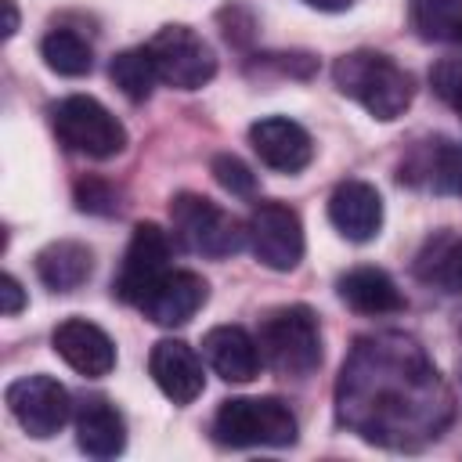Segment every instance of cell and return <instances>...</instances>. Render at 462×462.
<instances>
[{
	"instance_id": "7c38bea8",
	"label": "cell",
	"mask_w": 462,
	"mask_h": 462,
	"mask_svg": "<svg viewBox=\"0 0 462 462\" xmlns=\"http://www.w3.org/2000/svg\"><path fill=\"white\" fill-rule=\"evenodd\" d=\"M328 220L346 242H372L383 227V195L368 180H343L328 195Z\"/></svg>"
},
{
	"instance_id": "f546056e",
	"label": "cell",
	"mask_w": 462,
	"mask_h": 462,
	"mask_svg": "<svg viewBox=\"0 0 462 462\" xmlns=\"http://www.w3.org/2000/svg\"><path fill=\"white\" fill-rule=\"evenodd\" d=\"M455 40H462V29H458V36H455Z\"/></svg>"
},
{
	"instance_id": "8992f818",
	"label": "cell",
	"mask_w": 462,
	"mask_h": 462,
	"mask_svg": "<svg viewBox=\"0 0 462 462\" xmlns=\"http://www.w3.org/2000/svg\"><path fill=\"white\" fill-rule=\"evenodd\" d=\"M148 51H152L159 79L177 90H199L217 76L213 47L188 25H162L148 40Z\"/></svg>"
},
{
	"instance_id": "6da1fadb",
	"label": "cell",
	"mask_w": 462,
	"mask_h": 462,
	"mask_svg": "<svg viewBox=\"0 0 462 462\" xmlns=\"http://www.w3.org/2000/svg\"><path fill=\"white\" fill-rule=\"evenodd\" d=\"M332 79L339 94L354 97L372 119L393 123L415 97V79L383 51H350L336 58Z\"/></svg>"
},
{
	"instance_id": "f1b7e54d",
	"label": "cell",
	"mask_w": 462,
	"mask_h": 462,
	"mask_svg": "<svg viewBox=\"0 0 462 462\" xmlns=\"http://www.w3.org/2000/svg\"><path fill=\"white\" fill-rule=\"evenodd\" d=\"M451 101H455V112H458V119H462V87H458V94H455Z\"/></svg>"
},
{
	"instance_id": "3957f363",
	"label": "cell",
	"mask_w": 462,
	"mask_h": 462,
	"mask_svg": "<svg viewBox=\"0 0 462 462\" xmlns=\"http://www.w3.org/2000/svg\"><path fill=\"white\" fill-rule=\"evenodd\" d=\"M170 220H173V238L188 253L206 260H224L249 242L245 224L235 213L195 191H180L170 199Z\"/></svg>"
},
{
	"instance_id": "44dd1931",
	"label": "cell",
	"mask_w": 462,
	"mask_h": 462,
	"mask_svg": "<svg viewBox=\"0 0 462 462\" xmlns=\"http://www.w3.org/2000/svg\"><path fill=\"white\" fill-rule=\"evenodd\" d=\"M408 14L422 40H455L462 29V0H411Z\"/></svg>"
},
{
	"instance_id": "7a4b0ae2",
	"label": "cell",
	"mask_w": 462,
	"mask_h": 462,
	"mask_svg": "<svg viewBox=\"0 0 462 462\" xmlns=\"http://www.w3.org/2000/svg\"><path fill=\"white\" fill-rule=\"evenodd\" d=\"M260 357L274 375L307 379L321 365V325L318 314L303 303L278 307L263 318L256 336Z\"/></svg>"
},
{
	"instance_id": "83f0119b",
	"label": "cell",
	"mask_w": 462,
	"mask_h": 462,
	"mask_svg": "<svg viewBox=\"0 0 462 462\" xmlns=\"http://www.w3.org/2000/svg\"><path fill=\"white\" fill-rule=\"evenodd\" d=\"M307 7H314V11H328V14H336V11H346L354 0H303Z\"/></svg>"
},
{
	"instance_id": "2e32d148",
	"label": "cell",
	"mask_w": 462,
	"mask_h": 462,
	"mask_svg": "<svg viewBox=\"0 0 462 462\" xmlns=\"http://www.w3.org/2000/svg\"><path fill=\"white\" fill-rule=\"evenodd\" d=\"M76 444L90 458H116L126 448V422L105 397H87L76 408Z\"/></svg>"
},
{
	"instance_id": "5b68a950",
	"label": "cell",
	"mask_w": 462,
	"mask_h": 462,
	"mask_svg": "<svg viewBox=\"0 0 462 462\" xmlns=\"http://www.w3.org/2000/svg\"><path fill=\"white\" fill-rule=\"evenodd\" d=\"M54 134L61 144L87 159H112L126 148V126L97 101L87 94H69L51 108Z\"/></svg>"
},
{
	"instance_id": "277c9868",
	"label": "cell",
	"mask_w": 462,
	"mask_h": 462,
	"mask_svg": "<svg viewBox=\"0 0 462 462\" xmlns=\"http://www.w3.org/2000/svg\"><path fill=\"white\" fill-rule=\"evenodd\" d=\"M296 415L278 397H231L213 415V437L224 448H289Z\"/></svg>"
},
{
	"instance_id": "4fadbf2b",
	"label": "cell",
	"mask_w": 462,
	"mask_h": 462,
	"mask_svg": "<svg viewBox=\"0 0 462 462\" xmlns=\"http://www.w3.org/2000/svg\"><path fill=\"white\" fill-rule=\"evenodd\" d=\"M206 300H209V285H206L202 274H195V271H173L170 267L162 274V282L148 292V300L141 303V310H144L148 321H155L162 328H177V325H188L202 310Z\"/></svg>"
},
{
	"instance_id": "ba28073f",
	"label": "cell",
	"mask_w": 462,
	"mask_h": 462,
	"mask_svg": "<svg viewBox=\"0 0 462 462\" xmlns=\"http://www.w3.org/2000/svg\"><path fill=\"white\" fill-rule=\"evenodd\" d=\"M249 249L267 271H292L303 260V224L285 202H260L245 220Z\"/></svg>"
},
{
	"instance_id": "ac0fdd59",
	"label": "cell",
	"mask_w": 462,
	"mask_h": 462,
	"mask_svg": "<svg viewBox=\"0 0 462 462\" xmlns=\"http://www.w3.org/2000/svg\"><path fill=\"white\" fill-rule=\"evenodd\" d=\"M36 274L54 292H76L94 274V253L83 242L58 238L36 253Z\"/></svg>"
},
{
	"instance_id": "30bf717a",
	"label": "cell",
	"mask_w": 462,
	"mask_h": 462,
	"mask_svg": "<svg viewBox=\"0 0 462 462\" xmlns=\"http://www.w3.org/2000/svg\"><path fill=\"white\" fill-rule=\"evenodd\" d=\"M249 144L260 155V162L267 170H278V173H300L314 159L310 134L296 119H285V116H263V119H256L249 126Z\"/></svg>"
},
{
	"instance_id": "cb8c5ba5",
	"label": "cell",
	"mask_w": 462,
	"mask_h": 462,
	"mask_svg": "<svg viewBox=\"0 0 462 462\" xmlns=\"http://www.w3.org/2000/svg\"><path fill=\"white\" fill-rule=\"evenodd\" d=\"M209 173H213V180H217L224 191H231V195H253V191H256V173H253L238 155H231V152L213 155Z\"/></svg>"
},
{
	"instance_id": "9c48e42d",
	"label": "cell",
	"mask_w": 462,
	"mask_h": 462,
	"mask_svg": "<svg viewBox=\"0 0 462 462\" xmlns=\"http://www.w3.org/2000/svg\"><path fill=\"white\" fill-rule=\"evenodd\" d=\"M4 397H7V408H11L14 422L36 440L54 437L72 415L69 390L51 375H22L7 386Z\"/></svg>"
},
{
	"instance_id": "52a82bcc",
	"label": "cell",
	"mask_w": 462,
	"mask_h": 462,
	"mask_svg": "<svg viewBox=\"0 0 462 462\" xmlns=\"http://www.w3.org/2000/svg\"><path fill=\"white\" fill-rule=\"evenodd\" d=\"M170 271V235L144 220L134 227L130 242H126V253H123V263H119V274L112 282V292L130 303V307H141L148 300V292L162 282V274Z\"/></svg>"
},
{
	"instance_id": "8fae6325",
	"label": "cell",
	"mask_w": 462,
	"mask_h": 462,
	"mask_svg": "<svg viewBox=\"0 0 462 462\" xmlns=\"http://www.w3.org/2000/svg\"><path fill=\"white\" fill-rule=\"evenodd\" d=\"M51 343H54V354L72 372H79L87 379H101V375H108L116 368V343L108 339L105 328H97L87 318H65L54 328Z\"/></svg>"
},
{
	"instance_id": "d4e9b609",
	"label": "cell",
	"mask_w": 462,
	"mask_h": 462,
	"mask_svg": "<svg viewBox=\"0 0 462 462\" xmlns=\"http://www.w3.org/2000/svg\"><path fill=\"white\" fill-rule=\"evenodd\" d=\"M76 206L83 213L112 217L119 209V191L101 177H83V180H76Z\"/></svg>"
},
{
	"instance_id": "5bb4252c",
	"label": "cell",
	"mask_w": 462,
	"mask_h": 462,
	"mask_svg": "<svg viewBox=\"0 0 462 462\" xmlns=\"http://www.w3.org/2000/svg\"><path fill=\"white\" fill-rule=\"evenodd\" d=\"M148 372L173 404H191L206 386L202 357L184 339H159L148 354Z\"/></svg>"
},
{
	"instance_id": "e0dca14e",
	"label": "cell",
	"mask_w": 462,
	"mask_h": 462,
	"mask_svg": "<svg viewBox=\"0 0 462 462\" xmlns=\"http://www.w3.org/2000/svg\"><path fill=\"white\" fill-rule=\"evenodd\" d=\"M339 300L357 310V314H401L404 310V292L383 267H350L339 278Z\"/></svg>"
},
{
	"instance_id": "603a6c76",
	"label": "cell",
	"mask_w": 462,
	"mask_h": 462,
	"mask_svg": "<svg viewBox=\"0 0 462 462\" xmlns=\"http://www.w3.org/2000/svg\"><path fill=\"white\" fill-rule=\"evenodd\" d=\"M426 184L440 195H462V144L440 141L422 166Z\"/></svg>"
},
{
	"instance_id": "7402d4cb",
	"label": "cell",
	"mask_w": 462,
	"mask_h": 462,
	"mask_svg": "<svg viewBox=\"0 0 462 462\" xmlns=\"http://www.w3.org/2000/svg\"><path fill=\"white\" fill-rule=\"evenodd\" d=\"M433 260L422 256L419 274L437 282L444 292H462V235H440L437 242H430Z\"/></svg>"
},
{
	"instance_id": "9a60e30c",
	"label": "cell",
	"mask_w": 462,
	"mask_h": 462,
	"mask_svg": "<svg viewBox=\"0 0 462 462\" xmlns=\"http://www.w3.org/2000/svg\"><path fill=\"white\" fill-rule=\"evenodd\" d=\"M202 354L224 383H253L260 375V346L242 325H217L202 336Z\"/></svg>"
},
{
	"instance_id": "d6986e66",
	"label": "cell",
	"mask_w": 462,
	"mask_h": 462,
	"mask_svg": "<svg viewBox=\"0 0 462 462\" xmlns=\"http://www.w3.org/2000/svg\"><path fill=\"white\" fill-rule=\"evenodd\" d=\"M40 58L51 72L58 76H87L94 69V51L90 43L72 32V29H51L43 40H40Z\"/></svg>"
},
{
	"instance_id": "4316f807",
	"label": "cell",
	"mask_w": 462,
	"mask_h": 462,
	"mask_svg": "<svg viewBox=\"0 0 462 462\" xmlns=\"http://www.w3.org/2000/svg\"><path fill=\"white\" fill-rule=\"evenodd\" d=\"M0 7H4V40H11L18 32V7L14 0H0Z\"/></svg>"
},
{
	"instance_id": "484cf974",
	"label": "cell",
	"mask_w": 462,
	"mask_h": 462,
	"mask_svg": "<svg viewBox=\"0 0 462 462\" xmlns=\"http://www.w3.org/2000/svg\"><path fill=\"white\" fill-rule=\"evenodd\" d=\"M0 300H4V314L7 318H14L25 307V292H22L14 274H0Z\"/></svg>"
},
{
	"instance_id": "ffe728a7",
	"label": "cell",
	"mask_w": 462,
	"mask_h": 462,
	"mask_svg": "<svg viewBox=\"0 0 462 462\" xmlns=\"http://www.w3.org/2000/svg\"><path fill=\"white\" fill-rule=\"evenodd\" d=\"M108 76L112 83L130 97V101H144L155 83H159V72H155V61H152V51L148 47H130V51H119L108 65Z\"/></svg>"
}]
</instances>
